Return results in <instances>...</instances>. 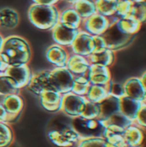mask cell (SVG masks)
<instances>
[{"label": "cell", "mask_w": 146, "mask_h": 147, "mask_svg": "<svg viewBox=\"0 0 146 147\" xmlns=\"http://www.w3.org/2000/svg\"><path fill=\"white\" fill-rule=\"evenodd\" d=\"M0 58L8 66L29 64L32 58L29 43L23 37L11 35L3 40Z\"/></svg>", "instance_id": "1"}, {"label": "cell", "mask_w": 146, "mask_h": 147, "mask_svg": "<svg viewBox=\"0 0 146 147\" xmlns=\"http://www.w3.org/2000/svg\"><path fill=\"white\" fill-rule=\"evenodd\" d=\"M60 10L57 5L33 3L28 10V18L31 24L40 30H53L59 22Z\"/></svg>", "instance_id": "2"}, {"label": "cell", "mask_w": 146, "mask_h": 147, "mask_svg": "<svg viewBox=\"0 0 146 147\" xmlns=\"http://www.w3.org/2000/svg\"><path fill=\"white\" fill-rule=\"evenodd\" d=\"M74 78L75 76L66 67L54 68L50 70L49 74L52 89L62 95L72 92Z\"/></svg>", "instance_id": "3"}, {"label": "cell", "mask_w": 146, "mask_h": 147, "mask_svg": "<svg viewBox=\"0 0 146 147\" xmlns=\"http://www.w3.org/2000/svg\"><path fill=\"white\" fill-rule=\"evenodd\" d=\"M118 19L119 18H117L111 23L107 31L102 35L107 44V47L114 52L126 48L135 38V36L127 35L119 29L116 24Z\"/></svg>", "instance_id": "4"}, {"label": "cell", "mask_w": 146, "mask_h": 147, "mask_svg": "<svg viewBox=\"0 0 146 147\" xmlns=\"http://www.w3.org/2000/svg\"><path fill=\"white\" fill-rule=\"evenodd\" d=\"M72 127L80 136V140L90 137H102L104 131V127L98 119L88 120L81 116L73 118Z\"/></svg>", "instance_id": "5"}, {"label": "cell", "mask_w": 146, "mask_h": 147, "mask_svg": "<svg viewBox=\"0 0 146 147\" xmlns=\"http://www.w3.org/2000/svg\"><path fill=\"white\" fill-rule=\"evenodd\" d=\"M118 17L116 16L108 17L99 13H96L87 19L83 21L81 30H83L93 36L102 35L109 28L111 23Z\"/></svg>", "instance_id": "6"}, {"label": "cell", "mask_w": 146, "mask_h": 147, "mask_svg": "<svg viewBox=\"0 0 146 147\" xmlns=\"http://www.w3.org/2000/svg\"><path fill=\"white\" fill-rule=\"evenodd\" d=\"M86 102L87 98L85 97L76 95L72 92H68L62 95L60 111L72 119L79 117L83 110Z\"/></svg>", "instance_id": "7"}, {"label": "cell", "mask_w": 146, "mask_h": 147, "mask_svg": "<svg viewBox=\"0 0 146 147\" xmlns=\"http://www.w3.org/2000/svg\"><path fill=\"white\" fill-rule=\"evenodd\" d=\"M47 135L51 142L59 147H71L80 140V136L72 127L52 129Z\"/></svg>", "instance_id": "8"}, {"label": "cell", "mask_w": 146, "mask_h": 147, "mask_svg": "<svg viewBox=\"0 0 146 147\" xmlns=\"http://www.w3.org/2000/svg\"><path fill=\"white\" fill-rule=\"evenodd\" d=\"M0 104L3 105L8 114L7 123L15 122L24 109V99L20 94H13L3 97L0 99Z\"/></svg>", "instance_id": "9"}, {"label": "cell", "mask_w": 146, "mask_h": 147, "mask_svg": "<svg viewBox=\"0 0 146 147\" xmlns=\"http://www.w3.org/2000/svg\"><path fill=\"white\" fill-rule=\"evenodd\" d=\"M80 29L73 28L65 24L59 22L52 30V36L55 44L68 48L72 45Z\"/></svg>", "instance_id": "10"}, {"label": "cell", "mask_w": 146, "mask_h": 147, "mask_svg": "<svg viewBox=\"0 0 146 147\" xmlns=\"http://www.w3.org/2000/svg\"><path fill=\"white\" fill-rule=\"evenodd\" d=\"M71 49L73 54L88 57L95 51L94 36L80 29L77 36L71 45Z\"/></svg>", "instance_id": "11"}, {"label": "cell", "mask_w": 146, "mask_h": 147, "mask_svg": "<svg viewBox=\"0 0 146 147\" xmlns=\"http://www.w3.org/2000/svg\"><path fill=\"white\" fill-rule=\"evenodd\" d=\"M3 74L12 78L16 82L17 86L21 90L23 88L27 87L33 76L32 70L29 64L8 66Z\"/></svg>", "instance_id": "12"}, {"label": "cell", "mask_w": 146, "mask_h": 147, "mask_svg": "<svg viewBox=\"0 0 146 147\" xmlns=\"http://www.w3.org/2000/svg\"><path fill=\"white\" fill-rule=\"evenodd\" d=\"M124 94L129 98L136 99L141 103L146 102V90L138 76H133L128 78L123 83Z\"/></svg>", "instance_id": "13"}, {"label": "cell", "mask_w": 146, "mask_h": 147, "mask_svg": "<svg viewBox=\"0 0 146 147\" xmlns=\"http://www.w3.org/2000/svg\"><path fill=\"white\" fill-rule=\"evenodd\" d=\"M86 76L91 85L108 86L113 80L109 67L100 64H90Z\"/></svg>", "instance_id": "14"}, {"label": "cell", "mask_w": 146, "mask_h": 147, "mask_svg": "<svg viewBox=\"0 0 146 147\" xmlns=\"http://www.w3.org/2000/svg\"><path fill=\"white\" fill-rule=\"evenodd\" d=\"M70 53L66 47L59 45L57 44L52 45L46 49V58L55 68L65 67Z\"/></svg>", "instance_id": "15"}, {"label": "cell", "mask_w": 146, "mask_h": 147, "mask_svg": "<svg viewBox=\"0 0 146 147\" xmlns=\"http://www.w3.org/2000/svg\"><path fill=\"white\" fill-rule=\"evenodd\" d=\"M49 74L50 70H44L33 74L31 80L27 86V88L34 94H36L37 96H40L41 93L46 91H53L50 84Z\"/></svg>", "instance_id": "16"}, {"label": "cell", "mask_w": 146, "mask_h": 147, "mask_svg": "<svg viewBox=\"0 0 146 147\" xmlns=\"http://www.w3.org/2000/svg\"><path fill=\"white\" fill-rule=\"evenodd\" d=\"M65 67L73 74L74 76H86L90 67V63L87 57L72 54L67 60Z\"/></svg>", "instance_id": "17"}, {"label": "cell", "mask_w": 146, "mask_h": 147, "mask_svg": "<svg viewBox=\"0 0 146 147\" xmlns=\"http://www.w3.org/2000/svg\"><path fill=\"white\" fill-rule=\"evenodd\" d=\"M41 106L49 112L60 111L62 94L55 91H46L39 96Z\"/></svg>", "instance_id": "18"}, {"label": "cell", "mask_w": 146, "mask_h": 147, "mask_svg": "<svg viewBox=\"0 0 146 147\" xmlns=\"http://www.w3.org/2000/svg\"><path fill=\"white\" fill-rule=\"evenodd\" d=\"M145 136V131L135 123L125 129L123 137L126 145L130 147H141Z\"/></svg>", "instance_id": "19"}, {"label": "cell", "mask_w": 146, "mask_h": 147, "mask_svg": "<svg viewBox=\"0 0 146 147\" xmlns=\"http://www.w3.org/2000/svg\"><path fill=\"white\" fill-rule=\"evenodd\" d=\"M100 116L99 121H104L119 111L120 98L108 94V96L99 104Z\"/></svg>", "instance_id": "20"}, {"label": "cell", "mask_w": 146, "mask_h": 147, "mask_svg": "<svg viewBox=\"0 0 146 147\" xmlns=\"http://www.w3.org/2000/svg\"><path fill=\"white\" fill-rule=\"evenodd\" d=\"M116 59L115 52L108 48L92 53L88 57L90 64H100L106 67H112Z\"/></svg>", "instance_id": "21"}, {"label": "cell", "mask_w": 146, "mask_h": 147, "mask_svg": "<svg viewBox=\"0 0 146 147\" xmlns=\"http://www.w3.org/2000/svg\"><path fill=\"white\" fill-rule=\"evenodd\" d=\"M142 104L143 103L136 99H133L127 96H123L120 98L119 111L134 123L135 118L138 115V112L140 109Z\"/></svg>", "instance_id": "22"}, {"label": "cell", "mask_w": 146, "mask_h": 147, "mask_svg": "<svg viewBox=\"0 0 146 147\" xmlns=\"http://www.w3.org/2000/svg\"><path fill=\"white\" fill-rule=\"evenodd\" d=\"M20 22L19 14L11 8H3L0 9V27L2 28L11 30L16 28Z\"/></svg>", "instance_id": "23"}, {"label": "cell", "mask_w": 146, "mask_h": 147, "mask_svg": "<svg viewBox=\"0 0 146 147\" xmlns=\"http://www.w3.org/2000/svg\"><path fill=\"white\" fill-rule=\"evenodd\" d=\"M119 29L124 34L131 36H135L141 29L143 24L132 16L119 18L116 22Z\"/></svg>", "instance_id": "24"}, {"label": "cell", "mask_w": 146, "mask_h": 147, "mask_svg": "<svg viewBox=\"0 0 146 147\" xmlns=\"http://www.w3.org/2000/svg\"><path fill=\"white\" fill-rule=\"evenodd\" d=\"M83 18L78 15V13L75 10L73 7H69L63 11H60L59 16V22L65 24L73 28L80 29L82 23H83Z\"/></svg>", "instance_id": "25"}, {"label": "cell", "mask_w": 146, "mask_h": 147, "mask_svg": "<svg viewBox=\"0 0 146 147\" xmlns=\"http://www.w3.org/2000/svg\"><path fill=\"white\" fill-rule=\"evenodd\" d=\"M20 92L21 89L12 78L4 74L0 75V99L9 95L20 94Z\"/></svg>", "instance_id": "26"}, {"label": "cell", "mask_w": 146, "mask_h": 147, "mask_svg": "<svg viewBox=\"0 0 146 147\" xmlns=\"http://www.w3.org/2000/svg\"><path fill=\"white\" fill-rule=\"evenodd\" d=\"M72 7L83 18V20L87 19L97 13L95 0H79L73 4Z\"/></svg>", "instance_id": "27"}, {"label": "cell", "mask_w": 146, "mask_h": 147, "mask_svg": "<svg viewBox=\"0 0 146 147\" xmlns=\"http://www.w3.org/2000/svg\"><path fill=\"white\" fill-rule=\"evenodd\" d=\"M108 86L91 85L85 98L89 101L100 104L108 96Z\"/></svg>", "instance_id": "28"}, {"label": "cell", "mask_w": 146, "mask_h": 147, "mask_svg": "<svg viewBox=\"0 0 146 147\" xmlns=\"http://www.w3.org/2000/svg\"><path fill=\"white\" fill-rule=\"evenodd\" d=\"M95 3L97 13L108 17L115 16L119 3L118 0H95Z\"/></svg>", "instance_id": "29"}, {"label": "cell", "mask_w": 146, "mask_h": 147, "mask_svg": "<svg viewBox=\"0 0 146 147\" xmlns=\"http://www.w3.org/2000/svg\"><path fill=\"white\" fill-rule=\"evenodd\" d=\"M100 121H101L102 125L103 126V127L108 125H113V126H117V127H122L124 129H126V127H128L130 125H132L133 123V121H132L129 118H127L120 111L115 113L114 115L110 116L107 120Z\"/></svg>", "instance_id": "30"}, {"label": "cell", "mask_w": 146, "mask_h": 147, "mask_svg": "<svg viewBox=\"0 0 146 147\" xmlns=\"http://www.w3.org/2000/svg\"><path fill=\"white\" fill-rule=\"evenodd\" d=\"M102 137L106 140V147H128L123 137V134L113 133L104 129Z\"/></svg>", "instance_id": "31"}, {"label": "cell", "mask_w": 146, "mask_h": 147, "mask_svg": "<svg viewBox=\"0 0 146 147\" xmlns=\"http://www.w3.org/2000/svg\"><path fill=\"white\" fill-rule=\"evenodd\" d=\"M90 86L91 84L89 81L87 76H75L72 92L79 96L85 97L88 93Z\"/></svg>", "instance_id": "32"}, {"label": "cell", "mask_w": 146, "mask_h": 147, "mask_svg": "<svg viewBox=\"0 0 146 147\" xmlns=\"http://www.w3.org/2000/svg\"><path fill=\"white\" fill-rule=\"evenodd\" d=\"M14 142V132L10 125L6 122L0 123V147L10 146Z\"/></svg>", "instance_id": "33"}, {"label": "cell", "mask_w": 146, "mask_h": 147, "mask_svg": "<svg viewBox=\"0 0 146 147\" xmlns=\"http://www.w3.org/2000/svg\"><path fill=\"white\" fill-rule=\"evenodd\" d=\"M82 118L88 119V120H93V119H98L100 116V107L99 104L91 102L87 100L83 110L80 115Z\"/></svg>", "instance_id": "34"}, {"label": "cell", "mask_w": 146, "mask_h": 147, "mask_svg": "<svg viewBox=\"0 0 146 147\" xmlns=\"http://www.w3.org/2000/svg\"><path fill=\"white\" fill-rule=\"evenodd\" d=\"M129 16L134 17L142 24L146 23V1L133 3Z\"/></svg>", "instance_id": "35"}, {"label": "cell", "mask_w": 146, "mask_h": 147, "mask_svg": "<svg viewBox=\"0 0 146 147\" xmlns=\"http://www.w3.org/2000/svg\"><path fill=\"white\" fill-rule=\"evenodd\" d=\"M77 147H106V140L103 137H90L81 139Z\"/></svg>", "instance_id": "36"}, {"label": "cell", "mask_w": 146, "mask_h": 147, "mask_svg": "<svg viewBox=\"0 0 146 147\" xmlns=\"http://www.w3.org/2000/svg\"><path fill=\"white\" fill-rule=\"evenodd\" d=\"M133 3L130 0H119L117 5V10L115 16L118 18H124L130 15Z\"/></svg>", "instance_id": "37"}, {"label": "cell", "mask_w": 146, "mask_h": 147, "mask_svg": "<svg viewBox=\"0 0 146 147\" xmlns=\"http://www.w3.org/2000/svg\"><path fill=\"white\" fill-rule=\"evenodd\" d=\"M134 123L143 129H146V103H143L138 115L135 118Z\"/></svg>", "instance_id": "38"}, {"label": "cell", "mask_w": 146, "mask_h": 147, "mask_svg": "<svg viewBox=\"0 0 146 147\" xmlns=\"http://www.w3.org/2000/svg\"><path fill=\"white\" fill-rule=\"evenodd\" d=\"M108 93L111 95L121 98L125 96L124 94V88H123V84H119L114 81H111L109 84L108 85Z\"/></svg>", "instance_id": "39"}, {"label": "cell", "mask_w": 146, "mask_h": 147, "mask_svg": "<svg viewBox=\"0 0 146 147\" xmlns=\"http://www.w3.org/2000/svg\"><path fill=\"white\" fill-rule=\"evenodd\" d=\"M94 42H95V51L94 52L100 51H102V50L108 48L107 47V44H106L103 37L102 36V35L94 36Z\"/></svg>", "instance_id": "40"}, {"label": "cell", "mask_w": 146, "mask_h": 147, "mask_svg": "<svg viewBox=\"0 0 146 147\" xmlns=\"http://www.w3.org/2000/svg\"><path fill=\"white\" fill-rule=\"evenodd\" d=\"M34 3L46 4V5H57L61 0H32Z\"/></svg>", "instance_id": "41"}, {"label": "cell", "mask_w": 146, "mask_h": 147, "mask_svg": "<svg viewBox=\"0 0 146 147\" xmlns=\"http://www.w3.org/2000/svg\"><path fill=\"white\" fill-rule=\"evenodd\" d=\"M7 120H8V114L6 110H4V108L3 107V105L0 104V123L1 122L7 123Z\"/></svg>", "instance_id": "42"}, {"label": "cell", "mask_w": 146, "mask_h": 147, "mask_svg": "<svg viewBox=\"0 0 146 147\" xmlns=\"http://www.w3.org/2000/svg\"><path fill=\"white\" fill-rule=\"evenodd\" d=\"M139 78H140V80H141V81H142V83H143V85H144V86H145L146 90V71H145L144 73L142 74L141 76H139Z\"/></svg>", "instance_id": "43"}, {"label": "cell", "mask_w": 146, "mask_h": 147, "mask_svg": "<svg viewBox=\"0 0 146 147\" xmlns=\"http://www.w3.org/2000/svg\"><path fill=\"white\" fill-rule=\"evenodd\" d=\"M3 40H4V38L0 34V51L2 49V46H3Z\"/></svg>", "instance_id": "44"}, {"label": "cell", "mask_w": 146, "mask_h": 147, "mask_svg": "<svg viewBox=\"0 0 146 147\" xmlns=\"http://www.w3.org/2000/svg\"><path fill=\"white\" fill-rule=\"evenodd\" d=\"M65 2H66V3H71V4H74V3H76V2H78L79 0H64Z\"/></svg>", "instance_id": "45"}, {"label": "cell", "mask_w": 146, "mask_h": 147, "mask_svg": "<svg viewBox=\"0 0 146 147\" xmlns=\"http://www.w3.org/2000/svg\"><path fill=\"white\" fill-rule=\"evenodd\" d=\"M131 2H132L133 3H141V2H145L146 0H130Z\"/></svg>", "instance_id": "46"}, {"label": "cell", "mask_w": 146, "mask_h": 147, "mask_svg": "<svg viewBox=\"0 0 146 147\" xmlns=\"http://www.w3.org/2000/svg\"><path fill=\"white\" fill-rule=\"evenodd\" d=\"M145 131V140H144V142H143L141 147H146V129Z\"/></svg>", "instance_id": "47"}, {"label": "cell", "mask_w": 146, "mask_h": 147, "mask_svg": "<svg viewBox=\"0 0 146 147\" xmlns=\"http://www.w3.org/2000/svg\"><path fill=\"white\" fill-rule=\"evenodd\" d=\"M11 146H12V145H11ZM11 146H9V147H11Z\"/></svg>", "instance_id": "48"}, {"label": "cell", "mask_w": 146, "mask_h": 147, "mask_svg": "<svg viewBox=\"0 0 146 147\" xmlns=\"http://www.w3.org/2000/svg\"><path fill=\"white\" fill-rule=\"evenodd\" d=\"M118 1H119V0H118Z\"/></svg>", "instance_id": "49"}, {"label": "cell", "mask_w": 146, "mask_h": 147, "mask_svg": "<svg viewBox=\"0 0 146 147\" xmlns=\"http://www.w3.org/2000/svg\"><path fill=\"white\" fill-rule=\"evenodd\" d=\"M128 147H130V146H128Z\"/></svg>", "instance_id": "50"}, {"label": "cell", "mask_w": 146, "mask_h": 147, "mask_svg": "<svg viewBox=\"0 0 146 147\" xmlns=\"http://www.w3.org/2000/svg\"><path fill=\"white\" fill-rule=\"evenodd\" d=\"M145 103H146V102H145Z\"/></svg>", "instance_id": "51"}]
</instances>
